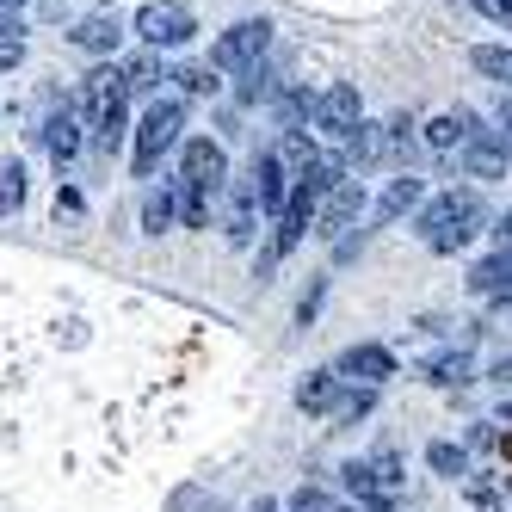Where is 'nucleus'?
<instances>
[{
  "label": "nucleus",
  "mask_w": 512,
  "mask_h": 512,
  "mask_svg": "<svg viewBox=\"0 0 512 512\" xmlns=\"http://www.w3.org/2000/svg\"><path fill=\"white\" fill-rule=\"evenodd\" d=\"M488 223V210H482V198L475 192H438V198H426L420 204V216H414V229H420V241L432 247V253H457V247H469V235Z\"/></svg>",
  "instance_id": "nucleus-1"
},
{
  "label": "nucleus",
  "mask_w": 512,
  "mask_h": 512,
  "mask_svg": "<svg viewBox=\"0 0 512 512\" xmlns=\"http://www.w3.org/2000/svg\"><path fill=\"white\" fill-rule=\"evenodd\" d=\"M179 130H186V105L179 99H155L149 112H142V124H136V179H155L167 149H186Z\"/></svg>",
  "instance_id": "nucleus-2"
},
{
  "label": "nucleus",
  "mask_w": 512,
  "mask_h": 512,
  "mask_svg": "<svg viewBox=\"0 0 512 512\" xmlns=\"http://www.w3.org/2000/svg\"><path fill=\"white\" fill-rule=\"evenodd\" d=\"M179 186H192V192H210V198H223V192H229V155H223V142H210V136H192L186 149H179Z\"/></svg>",
  "instance_id": "nucleus-3"
},
{
  "label": "nucleus",
  "mask_w": 512,
  "mask_h": 512,
  "mask_svg": "<svg viewBox=\"0 0 512 512\" xmlns=\"http://www.w3.org/2000/svg\"><path fill=\"white\" fill-rule=\"evenodd\" d=\"M364 204H371V198H364V179H340V186L321 198V210H315V235L321 241H352Z\"/></svg>",
  "instance_id": "nucleus-4"
},
{
  "label": "nucleus",
  "mask_w": 512,
  "mask_h": 512,
  "mask_svg": "<svg viewBox=\"0 0 512 512\" xmlns=\"http://www.w3.org/2000/svg\"><path fill=\"white\" fill-rule=\"evenodd\" d=\"M266 44H272V25L266 19H241V25H229L223 38H216L210 68H235V75H247V68L266 56Z\"/></svg>",
  "instance_id": "nucleus-5"
},
{
  "label": "nucleus",
  "mask_w": 512,
  "mask_h": 512,
  "mask_svg": "<svg viewBox=\"0 0 512 512\" xmlns=\"http://www.w3.org/2000/svg\"><path fill=\"white\" fill-rule=\"evenodd\" d=\"M136 31H142V44H149V50H179V44H192L198 19L179 7V0H149L142 19H136Z\"/></svg>",
  "instance_id": "nucleus-6"
},
{
  "label": "nucleus",
  "mask_w": 512,
  "mask_h": 512,
  "mask_svg": "<svg viewBox=\"0 0 512 512\" xmlns=\"http://www.w3.org/2000/svg\"><path fill=\"white\" fill-rule=\"evenodd\" d=\"M334 377L340 383H352V389H383L389 377H395V352H383V346H346L340 358H334Z\"/></svg>",
  "instance_id": "nucleus-7"
},
{
  "label": "nucleus",
  "mask_w": 512,
  "mask_h": 512,
  "mask_svg": "<svg viewBox=\"0 0 512 512\" xmlns=\"http://www.w3.org/2000/svg\"><path fill=\"white\" fill-rule=\"evenodd\" d=\"M358 124H364V99H358L352 81H334V87L315 99V130H327V136H352Z\"/></svg>",
  "instance_id": "nucleus-8"
},
{
  "label": "nucleus",
  "mask_w": 512,
  "mask_h": 512,
  "mask_svg": "<svg viewBox=\"0 0 512 512\" xmlns=\"http://www.w3.org/2000/svg\"><path fill=\"white\" fill-rule=\"evenodd\" d=\"M247 179H253V198H260V210L278 223V216L290 210V192H297V179L284 173V161H278L272 149H266V155H253V173H247Z\"/></svg>",
  "instance_id": "nucleus-9"
},
{
  "label": "nucleus",
  "mask_w": 512,
  "mask_h": 512,
  "mask_svg": "<svg viewBox=\"0 0 512 512\" xmlns=\"http://www.w3.org/2000/svg\"><path fill=\"white\" fill-rule=\"evenodd\" d=\"M463 167H469V179H506V173H512V136H506V130H482V136H469Z\"/></svg>",
  "instance_id": "nucleus-10"
},
{
  "label": "nucleus",
  "mask_w": 512,
  "mask_h": 512,
  "mask_svg": "<svg viewBox=\"0 0 512 512\" xmlns=\"http://www.w3.org/2000/svg\"><path fill=\"white\" fill-rule=\"evenodd\" d=\"M260 198H253V179H235V186L223 192V235L235 241V247H247L253 241V229H260Z\"/></svg>",
  "instance_id": "nucleus-11"
},
{
  "label": "nucleus",
  "mask_w": 512,
  "mask_h": 512,
  "mask_svg": "<svg viewBox=\"0 0 512 512\" xmlns=\"http://www.w3.org/2000/svg\"><path fill=\"white\" fill-rule=\"evenodd\" d=\"M420 204H426V179H414V173H401V179H389V192L377 198V210H371V223L377 229H389V223H401V216H420Z\"/></svg>",
  "instance_id": "nucleus-12"
},
{
  "label": "nucleus",
  "mask_w": 512,
  "mask_h": 512,
  "mask_svg": "<svg viewBox=\"0 0 512 512\" xmlns=\"http://www.w3.org/2000/svg\"><path fill=\"white\" fill-rule=\"evenodd\" d=\"M469 290L475 297H494V303H512V253L494 247L488 260H475L469 266Z\"/></svg>",
  "instance_id": "nucleus-13"
},
{
  "label": "nucleus",
  "mask_w": 512,
  "mask_h": 512,
  "mask_svg": "<svg viewBox=\"0 0 512 512\" xmlns=\"http://www.w3.org/2000/svg\"><path fill=\"white\" fill-rule=\"evenodd\" d=\"M340 395H346V383L334 377V364H327V371H309V377L297 383V408L327 420V414H334V401H340Z\"/></svg>",
  "instance_id": "nucleus-14"
},
{
  "label": "nucleus",
  "mask_w": 512,
  "mask_h": 512,
  "mask_svg": "<svg viewBox=\"0 0 512 512\" xmlns=\"http://www.w3.org/2000/svg\"><path fill=\"white\" fill-rule=\"evenodd\" d=\"M44 142H50V155H56V167H68L81 155V112L75 105H62V112L44 124Z\"/></svg>",
  "instance_id": "nucleus-15"
},
{
  "label": "nucleus",
  "mask_w": 512,
  "mask_h": 512,
  "mask_svg": "<svg viewBox=\"0 0 512 512\" xmlns=\"http://www.w3.org/2000/svg\"><path fill=\"white\" fill-rule=\"evenodd\" d=\"M179 223V186L167 179V186H149V198H142V229L149 235H167Z\"/></svg>",
  "instance_id": "nucleus-16"
},
{
  "label": "nucleus",
  "mask_w": 512,
  "mask_h": 512,
  "mask_svg": "<svg viewBox=\"0 0 512 512\" xmlns=\"http://www.w3.org/2000/svg\"><path fill=\"white\" fill-rule=\"evenodd\" d=\"M118 38H124V25H118L112 13H93V19H81V25H75V44H81L87 56H112V50H118Z\"/></svg>",
  "instance_id": "nucleus-17"
},
{
  "label": "nucleus",
  "mask_w": 512,
  "mask_h": 512,
  "mask_svg": "<svg viewBox=\"0 0 512 512\" xmlns=\"http://www.w3.org/2000/svg\"><path fill=\"white\" fill-rule=\"evenodd\" d=\"M340 482H346V494L358 500V506H377V512H395V500L377 488V475H371V463H346L340 469Z\"/></svg>",
  "instance_id": "nucleus-18"
},
{
  "label": "nucleus",
  "mask_w": 512,
  "mask_h": 512,
  "mask_svg": "<svg viewBox=\"0 0 512 512\" xmlns=\"http://www.w3.org/2000/svg\"><path fill=\"white\" fill-rule=\"evenodd\" d=\"M426 377H432L438 389H463V383H475V364H469V352L457 346V352H438V358H426Z\"/></svg>",
  "instance_id": "nucleus-19"
},
{
  "label": "nucleus",
  "mask_w": 512,
  "mask_h": 512,
  "mask_svg": "<svg viewBox=\"0 0 512 512\" xmlns=\"http://www.w3.org/2000/svg\"><path fill=\"white\" fill-rule=\"evenodd\" d=\"M463 494H469V506H475V512H506V475H488V469L475 475V469H469Z\"/></svg>",
  "instance_id": "nucleus-20"
},
{
  "label": "nucleus",
  "mask_w": 512,
  "mask_h": 512,
  "mask_svg": "<svg viewBox=\"0 0 512 512\" xmlns=\"http://www.w3.org/2000/svg\"><path fill=\"white\" fill-rule=\"evenodd\" d=\"M371 475H377V488L401 506V494H408V463H401V451H389V445H383V451L371 457Z\"/></svg>",
  "instance_id": "nucleus-21"
},
{
  "label": "nucleus",
  "mask_w": 512,
  "mask_h": 512,
  "mask_svg": "<svg viewBox=\"0 0 512 512\" xmlns=\"http://www.w3.org/2000/svg\"><path fill=\"white\" fill-rule=\"evenodd\" d=\"M469 68H475V75H488V81H500V87H512V50L506 44H475Z\"/></svg>",
  "instance_id": "nucleus-22"
},
{
  "label": "nucleus",
  "mask_w": 512,
  "mask_h": 512,
  "mask_svg": "<svg viewBox=\"0 0 512 512\" xmlns=\"http://www.w3.org/2000/svg\"><path fill=\"white\" fill-rule=\"evenodd\" d=\"M426 463L438 475H451V482H469V445H451V438H438V445H426Z\"/></svg>",
  "instance_id": "nucleus-23"
},
{
  "label": "nucleus",
  "mask_w": 512,
  "mask_h": 512,
  "mask_svg": "<svg viewBox=\"0 0 512 512\" xmlns=\"http://www.w3.org/2000/svg\"><path fill=\"white\" fill-rule=\"evenodd\" d=\"M371 408H377V389H352V383H346V395L334 401V414H327V426H358V420L371 414Z\"/></svg>",
  "instance_id": "nucleus-24"
},
{
  "label": "nucleus",
  "mask_w": 512,
  "mask_h": 512,
  "mask_svg": "<svg viewBox=\"0 0 512 512\" xmlns=\"http://www.w3.org/2000/svg\"><path fill=\"white\" fill-rule=\"evenodd\" d=\"M173 186H179V179H173ZM210 210H216V198H210V192L179 186V223H186V229H210Z\"/></svg>",
  "instance_id": "nucleus-25"
},
{
  "label": "nucleus",
  "mask_w": 512,
  "mask_h": 512,
  "mask_svg": "<svg viewBox=\"0 0 512 512\" xmlns=\"http://www.w3.org/2000/svg\"><path fill=\"white\" fill-rule=\"evenodd\" d=\"M383 149H395V142H389V136H377V124H358V130L346 136V155H352V161H377Z\"/></svg>",
  "instance_id": "nucleus-26"
},
{
  "label": "nucleus",
  "mask_w": 512,
  "mask_h": 512,
  "mask_svg": "<svg viewBox=\"0 0 512 512\" xmlns=\"http://www.w3.org/2000/svg\"><path fill=\"white\" fill-rule=\"evenodd\" d=\"M25 204V167L19 161H0V216H13Z\"/></svg>",
  "instance_id": "nucleus-27"
},
{
  "label": "nucleus",
  "mask_w": 512,
  "mask_h": 512,
  "mask_svg": "<svg viewBox=\"0 0 512 512\" xmlns=\"http://www.w3.org/2000/svg\"><path fill=\"white\" fill-rule=\"evenodd\" d=\"M124 87H130V99H136V93H155V87H161V62H155V56L124 62Z\"/></svg>",
  "instance_id": "nucleus-28"
},
{
  "label": "nucleus",
  "mask_w": 512,
  "mask_h": 512,
  "mask_svg": "<svg viewBox=\"0 0 512 512\" xmlns=\"http://www.w3.org/2000/svg\"><path fill=\"white\" fill-rule=\"evenodd\" d=\"M124 130H130L124 112H112L105 124H93V149H99V155H118V149H124Z\"/></svg>",
  "instance_id": "nucleus-29"
},
{
  "label": "nucleus",
  "mask_w": 512,
  "mask_h": 512,
  "mask_svg": "<svg viewBox=\"0 0 512 512\" xmlns=\"http://www.w3.org/2000/svg\"><path fill=\"white\" fill-rule=\"evenodd\" d=\"M284 512H334V500H327V488H315V482H303L297 494L284 500Z\"/></svg>",
  "instance_id": "nucleus-30"
},
{
  "label": "nucleus",
  "mask_w": 512,
  "mask_h": 512,
  "mask_svg": "<svg viewBox=\"0 0 512 512\" xmlns=\"http://www.w3.org/2000/svg\"><path fill=\"white\" fill-rule=\"evenodd\" d=\"M235 93H241V105H253V99H266V93H272V75H266V62H253L247 75H241V87H235Z\"/></svg>",
  "instance_id": "nucleus-31"
},
{
  "label": "nucleus",
  "mask_w": 512,
  "mask_h": 512,
  "mask_svg": "<svg viewBox=\"0 0 512 512\" xmlns=\"http://www.w3.org/2000/svg\"><path fill=\"white\" fill-rule=\"evenodd\" d=\"M179 87H186V93H210V87H216V68H204V62L179 68Z\"/></svg>",
  "instance_id": "nucleus-32"
},
{
  "label": "nucleus",
  "mask_w": 512,
  "mask_h": 512,
  "mask_svg": "<svg viewBox=\"0 0 512 512\" xmlns=\"http://www.w3.org/2000/svg\"><path fill=\"white\" fill-rule=\"evenodd\" d=\"M25 62V38H0V75H13Z\"/></svg>",
  "instance_id": "nucleus-33"
},
{
  "label": "nucleus",
  "mask_w": 512,
  "mask_h": 512,
  "mask_svg": "<svg viewBox=\"0 0 512 512\" xmlns=\"http://www.w3.org/2000/svg\"><path fill=\"white\" fill-rule=\"evenodd\" d=\"M315 309H321V284H309V297H303V303H297V321H303V327H309V321H315Z\"/></svg>",
  "instance_id": "nucleus-34"
},
{
  "label": "nucleus",
  "mask_w": 512,
  "mask_h": 512,
  "mask_svg": "<svg viewBox=\"0 0 512 512\" xmlns=\"http://www.w3.org/2000/svg\"><path fill=\"white\" fill-rule=\"evenodd\" d=\"M488 383H500V389H512V358H494V371H488Z\"/></svg>",
  "instance_id": "nucleus-35"
},
{
  "label": "nucleus",
  "mask_w": 512,
  "mask_h": 512,
  "mask_svg": "<svg viewBox=\"0 0 512 512\" xmlns=\"http://www.w3.org/2000/svg\"><path fill=\"white\" fill-rule=\"evenodd\" d=\"M0 38H25V25H19V13H0Z\"/></svg>",
  "instance_id": "nucleus-36"
},
{
  "label": "nucleus",
  "mask_w": 512,
  "mask_h": 512,
  "mask_svg": "<svg viewBox=\"0 0 512 512\" xmlns=\"http://www.w3.org/2000/svg\"><path fill=\"white\" fill-rule=\"evenodd\" d=\"M247 512H284V506H278V500H253Z\"/></svg>",
  "instance_id": "nucleus-37"
},
{
  "label": "nucleus",
  "mask_w": 512,
  "mask_h": 512,
  "mask_svg": "<svg viewBox=\"0 0 512 512\" xmlns=\"http://www.w3.org/2000/svg\"><path fill=\"white\" fill-rule=\"evenodd\" d=\"M334 512H377V506H358V500H352V506H334Z\"/></svg>",
  "instance_id": "nucleus-38"
},
{
  "label": "nucleus",
  "mask_w": 512,
  "mask_h": 512,
  "mask_svg": "<svg viewBox=\"0 0 512 512\" xmlns=\"http://www.w3.org/2000/svg\"><path fill=\"white\" fill-rule=\"evenodd\" d=\"M0 7H13V13H19V0H0Z\"/></svg>",
  "instance_id": "nucleus-39"
},
{
  "label": "nucleus",
  "mask_w": 512,
  "mask_h": 512,
  "mask_svg": "<svg viewBox=\"0 0 512 512\" xmlns=\"http://www.w3.org/2000/svg\"><path fill=\"white\" fill-rule=\"evenodd\" d=\"M105 7H112V0H105Z\"/></svg>",
  "instance_id": "nucleus-40"
}]
</instances>
